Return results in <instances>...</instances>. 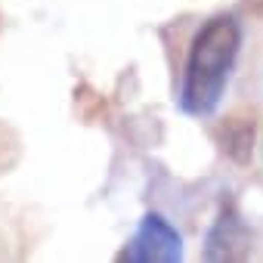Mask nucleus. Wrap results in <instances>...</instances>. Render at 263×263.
I'll return each mask as SVG.
<instances>
[{"label":"nucleus","mask_w":263,"mask_h":263,"mask_svg":"<svg viewBox=\"0 0 263 263\" xmlns=\"http://www.w3.org/2000/svg\"><path fill=\"white\" fill-rule=\"evenodd\" d=\"M238 47H241V25L232 16H214L195 31L180 87V108L186 115L208 118L217 111L229 74L235 68Z\"/></svg>","instance_id":"f257e3e1"},{"label":"nucleus","mask_w":263,"mask_h":263,"mask_svg":"<svg viewBox=\"0 0 263 263\" xmlns=\"http://www.w3.org/2000/svg\"><path fill=\"white\" fill-rule=\"evenodd\" d=\"M118 260H127V263H180L183 260V238L167 217L149 211L140 220L134 238L127 241V248L118 254Z\"/></svg>","instance_id":"f03ea898"},{"label":"nucleus","mask_w":263,"mask_h":263,"mask_svg":"<svg viewBox=\"0 0 263 263\" xmlns=\"http://www.w3.org/2000/svg\"><path fill=\"white\" fill-rule=\"evenodd\" d=\"M248 254H251V229L245 226L235 204L226 201L204 235V260L232 263V260H245Z\"/></svg>","instance_id":"7ed1b4c3"}]
</instances>
